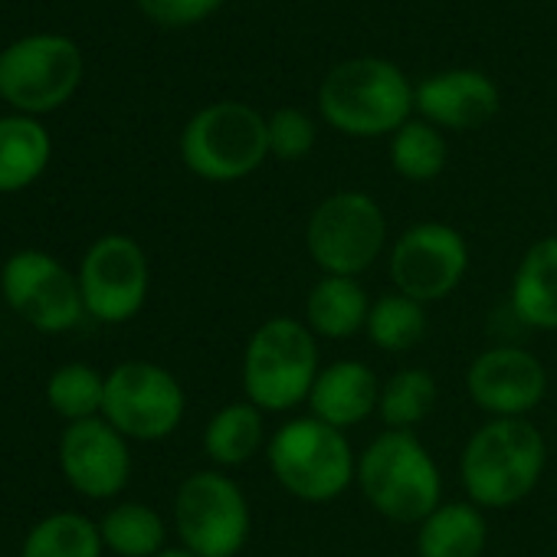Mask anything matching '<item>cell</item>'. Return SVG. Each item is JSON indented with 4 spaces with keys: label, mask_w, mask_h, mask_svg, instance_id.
I'll return each instance as SVG.
<instances>
[{
    "label": "cell",
    "mask_w": 557,
    "mask_h": 557,
    "mask_svg": "<svg viewBox=\"0 0 557 557\" xmlns=\"http://www.w3.org/2000/svg\"><path fill=\"white\" fill-rule=\"evenodd\" d=\"M50 132L34 115L0 119V194L30 187L50 164Z\"/></svg>",
    "instance_id": "7402d4cb"
},
{
    "label": "cell",
    "mask_w": 557,
    "mask_h": 557,
    "mask_svg": "<svg viewBox=\"0 0 557 557\" xmlns=\"http://www.w3.org/2000/svg\"><path fill=\"white\" fill-rule=\"evenodd\" d=\"M21 557H106V544L92 518L57 511L27 531Z\"/></svg>",
    "instance_id": "cb8c5ba5"
},
{
    "label": "cell",
    "mask_w": 557,
    "mask_h": 557,
    "mask_svg": "<svg viewBox=\"0 0 557 557\" xmlns=\"http://www.w3.org/2000/svg\"><path fill=\"white\" fill-rule=\"evenodd\" d=\"M99 534L115 557H154L168 547V524L161 511L145 502L112 505L99 521Z\"/></svg>",
    "instance_id": "603a6c76"
},
{
    "label": "cell",
    "mask_w": 557,
    "mask_h": 557,
    "mask_svg": "<svg viewBox=\"0 0 557 557\" xmlns=\"http://www.w3.org/2000/svg\"><path fill=\"white\" fill-rule=\"evenodd\" d=\"M511 312L534 332H557V236L534 239L511 275Z\"/></svg>",
    "instance_id": "ac0fdd59"
},
{
    "label": "cell",
    "mask_w": 557,
    "mask_h": 557,
    "mask_svg": "<svg viewBox=\"0 0 557 557\" xmlns=\"http://www.w3.org/2000/svg\"><path fill=\"white\" fill-rule=\"evenodd\" d=\"M174 531L197 557H236L252 531L246 492L223 469H197L174 492Z\"/></svg>",
    "instance_id": "ba28073f"
},
{
    "label": "cell",
    "mask_w": 557,
    "mask_h": 557,
    "mask_svg": "<svg viewBox=\"0 0 557 557\" xmlns=\"http://www.w3.org/2000/svg\"><path fill=\"white\" fill-rule=\"evenodd\" d=\"M436 377L423 368H404L381 384L377 417L384 430H417L436 407Z\"/></svg>",
    "instance_id": "d4e9b609"
},
{
    "label": "cell",
    "mask_w": 557,
    "mask_h": 557,
    "mask_svg": "<svg viewBox=\"0 0 557 557\" xmlns=\"http://www.w3.org/2000/svg\"><path fill=\"white\" fill-rule=\"evenodd\" d=\"M187 413V394L181 381L154 361H122L106 374L102 417L138 443L171 436Z\"/></svg>",
    "instance_id": "30bf717a"
},
{
    "label": "cell",
    "mask_w": 557,
    "mask_h": 557,
    "mask_svg": "<svg viewBox=\"0 0 557 557\" xmlns=\"http://www.w3.org/2000/svg\"><path fill=\"white\" fill-rule=\"evenodd\" d=\"M57 456L70 488L96 502L122 495L132 479L128 440L106 417L66 423Z\"/></svg>",
    "instance_id": "5bb4252c"
},
{
    "label": "cell",
    "mask_w": 557,
    "mask_h": 557,
    "mask_svg": "<svg viewBox=\"0 0 557 557\" xmlns=\"http://www.w3.org/2000/svg\"><path fill=\"white\" fill-rule=\"evenodd\" d=\"M76 275H79L86 315H92L102 325H125L148 302V289H151L148 252L141 249L138 239L125 233L99 236L86 249Z\"/></svg>",
    "instance_id": "7c38bea8"
},
{
    "label": "cell",
    "mask_w": 557,
    "mask_h": 557,
    "mask_svg": "<svg viewBox=\"0 0 557 557\" xmlns=\"http://www.w3.org/2000/svg\"><path fill=\"white\" fill-rule=\"evenodd\" d=\"M377 404H381V381L358 358H345L322 368L309 394L312 417H319L335 430L361 426L371 413H377Z\"/></svg>",
    "instance_id": "e0dca14e"
},
{
    "label": "cell",
    "mask_w": 557,
    "mask_h": 557,
    "mask_svg": "<svg viewBox=\"0 0 557 557\" xmlns=\"http://www.w3.org/2000/svg\"><path fill=\"white\" fill-rule=\"evenodd\" d=\"M0 293L14 315L44 335H63L86 315L79 275L44 249H21L0 269Z\"/></svg>",
    "instance_id": "8fae6325"
},
{
    "label": "cell",
    "mask_w": 557,
    "mask_h": 557,
    "mask_svg": "<svg viewBox=\"0 0 557 557\" xmlns=\"http://www.w3.org/2000/svg\"><path fill=\"white\" fill-rule=\"evenodd\" d=\"M154 557H197L194 550H187L184 544H174V547H164V550H158Z\"/></svg>",
    "instance_id": "4dcf8cb0"
},
{
    "label": "cell",
    "mask_w": 557,
    "mask_h": 557,
    "mask_svg": "<svg viewBox=\"0 0 557 557\" xmlns=\"http://www.w3.org/2000/svg\"><path fill=\"white\" fill-rule=\"evenodd\" d=\"M446 161H449L446 135L423 119H410L391 135V168L404 181L413 184L436 181L446 171Z\"/></svg>",
    "instance_id": "484cf974"
},
{
    "label": "cell",
    "mask_w": 557,
    "mask_h": 557,
    "mask_svg": "<svg viewBox=\"0 0 557 557\" xmlns=\"http://www.w3.org/2000/svg\"><path fill=\"white\" fill-rule=\"evenodd\" d=\"M466 394L482 413H488V420H518L544 400L547 371L528 348L495 345L472 358Z\"/></svg>",
    "instance_id": "9a60e30c"
},
{
    "label": "cell",
    "mask_w": 557,
    "mask_h": 557,
    "mask_svg": "<svg viewBox=\"0 0 557 557\" xmlns=\"http://www.w3.org/2000/svg\"><path fill=\"white\" fill-rule=\"evenodd\" d=\"M358 488L368 505L397 524H420L443 502V472L410 430H384L358 456Z\"/></svg>",
    "instance_id": "277c9868"
},
{
    "label": "cell",
    "mask_w": 557,
    "mask_h": 557,
    "mask_svg": "<svg viewBox=\"0 0 557 557\" xmlns=\"http://www.w3.org/2000/svg\"><path fill=\"white\" fill-rule=\"evenodd\" d=\"M265 132H269V154L278 161H302L312 154L319 128L315 119L306 109L286 106V109H275L265 119Z\"/></svg>",
    "instance_id": "f1b7e54d"
},
{
    "label": "cell",
    "mask_w": 557,
    "mask_h": 557,
    "mask_svg": "<svg viewBox=\"0 0 557 557\" xmlns=\"http://www.w3.org/2000/svg\"><path fill=\"white\" fill-rule=\"evenodd\" d=\"M547 466V443L544 433L518 420H485L462 446L459 456V479L466 498L485 508H515L524 502Z\"/></svg>",
    "instance_id": "6da1fadb"
},
{
    "label": "cell",
    "mask_w": 557,
    "mask_h": 557,
    "mask_svg": "<svg viewBox=\"0 0 557 557\" xmlns=\"http://www.w3.org/2000/svg\"><path fill=\"white\" fill-rule=\"evenodd\" d=\"M83 83V53L63 34L21 37L0 53V99L21 115L66 106Z\"/></svg>",
    "instance_id": "9c48e42d"
},
{
    "label": "cell",
    "mask_w": 557,
    "mask_h": 557,
    "mask_svg": "<svg viewBox=\"0 0 557 557\" xmlns=\"http://www.w3.org/2000/svg\"><path fill=\"white\" fill-rule=\"evenodd\" d=\"M371 296L361 286V278L348 275H322L306 296V325L315 338L345 342L368 329Z\"/></svg>",
    "instance_id": "d6986e66"
},
{
    "label": "cell",
    "mask_w": 557,
    "mask_h": 557,
    "mask_svg": "<svg viewBox=\"0 0 557 557\" xmlns=\"http://www.w3.org/2000/svg\"><path fill=\"white\" fill-rule=\"evenodd\" d=\"M47 404L66 423L102 417L106 404V374H99L86 361H70L57 368L47 381Z\"/></svg>",
    "instance_id": "83f0119b"
},
{
    "label": "cell",
    "mask_w": 557,
    "mask_h": 557,
    "mask_svg": "<svg viewBox=\"0 0 557 557\" xmlns=\"http://www.w3.org/2000/svg\"><path fill=\"white\" fill-rule=\"evenodd\" d=\"M223 0H138L145 17L164 27H190L210 17Z\"/></svg>",
    "instance_id": "f546056e"
},
{
    "label": "cell",
    "mask_w": 557,
    "mask_h": 557,
    "mask_svg": "<svg viewBox=\"0 0 557 557\" xmlns=\"http://www.w3.org/2000/svg\"><path fill=\"white\" fill-rule=\"evenodd\" d=\"M322 119L351 138L394 135L410 122L413 86L400 66L381 57H355L329 70L319 86Z\"/></svg>",
    "instance_id": "3957f363"
},
{
    "label": "cell",
    "mask_w": 557,
    "mask_h": 557,
    "mask_svg": "<svg viewBox=\"0 0 557 557\" xmlns=\"http://www.w3.org/2000/svg\"><path fill=\"white\" fill-rule=\"evenodd\" d=\"M387 272L397 293L430 306L449 299L469 272L466 236L440 220H423L404 230L391 249Z\"/></svg>",
    "instance_id": "4fadbf2b"
},
{
    "label": "cell",
    "mask_w": 557,
    "mask_h": 557,
    "mask_svg": "<svg viewBox=\"0 0 557 557\" xmlns=\"http://www.w3.org/2000/svg\"><path fill=\"white\" fill-rule=\"evenodd\" d=\"M498 109V86L479 70H446L413 86V112L440 132H475Z\"/></svg>",
    "instance_id": "2e32d148"
},
{
    "label": "cell",
    "mask_w": 557,
    "mask_h": 557,
    "mask_svg": "<svg viewBox=\"0 0 557 557\" xmlns=\"http://www.w3.org/2000/svg\"><path fill=\"white\" fill-rule=\"evenodd\" d=\"M319 371V338L306 322L289 315L265 319L243 348V397L262 413H289L299 404H309Z\"/></svg>",
    "instance_id": "7a4b0ae2"
},
{
    "label": "cell",
    "mask_w": 557,
    "mask_h": 557,
    "mask_svg": "<svg viewBox=\"0 0 557 557\" xmlns=\"http://www.w3.org/2000/svg\"><path fill=\"white\" fill-rule=\"evenodd\" d=\"M488 544V521L479 505L440 502L417 524V557H482Z\"/></svg>",
    "instance_id": "ffe728a7"
},
{
    "label": "cell",
    "mask_w": 557,
    "mask_h": 557,
    "mask_svg": "<svg viewBox=\"0 0 557 557\" xmlns=\"http://www.w3.org/2000/svg\"><path fill=\"white\" fill-rule=\"evenodd\" d=\"M387 246V216L364 190L329 194L306 223V249L322 275L361 278Z\"/></svg>",
    "instance_id": "52a82bcc"
},
{
    "label": "cell",
    "mask_w": 557,
    "mask_h": 557,
    "mask_svg": "<svg viewBox=\"0 0 557 557\" xmlns=\"http://www.w3.org/2000/svg\"><path fill=\"white\" fill-rule=\"evenodd\" d=\"M265 459L275 482L306 505H329L358 479V456L345 430H335L312 413L286 420L269 433Z\"/></svg>",
    "instance_id": "5b68a950"
},
{
    "label": "cell",
    "mask_w": 557,
    "mask_h": 557,
    "mask_svg": "<svg viewBox=\"0 0 557 557\" xmlns=\"http://www.w3.org/2000/svg\"><path fill=\"white\" fill-rule=\"evenodd\" d=\"M364 332H368L371 345L387 355L413 351L426 335V306L394 289L371 302Z\"/></svg>",
    "instance_id": "4316f807"
},
{
    "label": "cell",
    "mask_w": 557,
    "mask_h": 557,
    "mask_svg": "<svg viewBox=\"0 0 557 557\" xmlns=\"http://www.w3.org/2000/svg\"><path fill=\"white\" fill-rule=\"evenodd\" d=\"M181 158L190 174L210 184H233L269 158L265 119L246 102H213L181 132Z\"/></svg>",
    "instance_id": "8992f818"
},
{
    "label": "cell",
    "mask_w": 557,
    "mask_h": 557,
    "mask_svg": "<svg viewBox=\"0 0 557 557\" xmlns=\"http://www.w3.org/2000/svg\"><path fill=\"white\" fill-rule=\"evenodd\" d=\"M269 446L265 413L249 400L220 407L203 426V453L216 469H236Z\"/></svg>",
    "instance_id": "44dd1931"
}]
</instances>
